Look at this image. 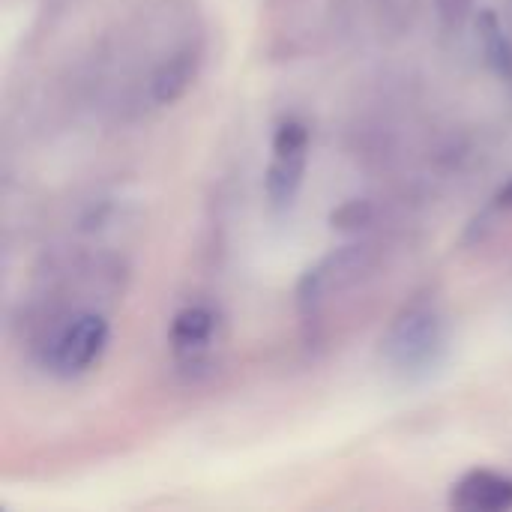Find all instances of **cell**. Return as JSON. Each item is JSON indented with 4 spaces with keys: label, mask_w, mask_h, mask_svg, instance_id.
Here are the masks:
<instances>
[{
    "label": "cell",
    "mask_w": 512,
    "mask_h": 512,
    "mask_svg": "<svg viewBox=\"0 0 512 512\" xmlns=\"http://www.w3.org/2000/svg\"><path fill=\"white\" fill-rule=\"evenodd\" d=\"M369 267V246H345L333 255H327L318 267H312L300 282V303L318 306L333 291H342L345 285L357 282L363 270Z\"/></svg>",
    "instance_id": "277c9868"
},
{
    "label": "cell",
    "mask_w": 512,
    "mask_h": 512,
    "mask_svg": "<svg viewBox=\"0 0 512 512\" xmlns=\"http://www.w3.org/2000/svg\"><path fill=\"white\" fill-rule=\"evenodd\" d=\"M495 204H498L501 210H512V180L501 186V192L495 195Z\"/></svg>",
    "instance_id": "30bf717a"
},
{
    "label": "cell",
    "mask_w": 512,
    "mask_h": 512,
    "mask_svg": "<svg viewBox=\"0 0 512 512\" xmlns=\"http://www.w3.org/2000/svg\"><path fill=\"white\" fill-rule=\"evenodd\" d=\"M450 507L462 512H510L512 510V477L498 471H471L465 474L453 492Z\"/></svg>",
    "instance_id": "8992f818"
},
{
    "label": "cell",
    "mask_w": 512,
    "mask_h": 512,
    "mask_svg": "<svg viewBox=\"0 0 512 512\" xmlns=\"http://www.w3.org/2000/svg\"><path fill=\"white\" fill-rule=\"evenodd\" d=\"M369 219H372L369 201H348V204H342V207L330 216V222H333L336 228H342V231H348V228H363Z\"/></svg>",
    "instance_id": "9c48e42d"
},
{
    "label": "cell",
    "mask_w": 512,
    "mask_h": 512,
    "mask_svg": "<svg viewBox=\"0 0 512 512\" xmlns=\"http://www.w3.org/2000/svg\"><path fill=\"white\" fill-rule=\"evenodd\" d=\"M477 27H480V42H483V54H486L489 66L498 72L501 81L512 84V42L507 39L498 15L495 12H483Z\"/></svg>",
    "instance_id": "ba28073f"
},
{
    "label": "cell",
    "mask_w": 512,
    "mask_h": 512,
    "mask_svg": "<svg viewBox=\"0 0 512 512\" xmlns=\"http://www.w3.org/2000/svg\"><path fill=\"white\" fill-rule=\"evenodd\" d=\"M309 162V129L300 120H282L273 135V159L264 177L267 198L273 207L285 210L294 204Z\"/></svg>",
    "instance_id": "3957f363"
},
{
    "label": "cell",
    "mask_w": 512,
    "mask_h": 512,
    "mask_svg": "<svg viewBox=\"0 0 512 512\" xmlns=\"http://www.w3.org/2000/svg\"><path fill=\"white\" fill-rule=\"evenodd\" d=\"M381 345L393 372L405 378L429 375L447 351V324L435 306L414 303L390 324Z\"/></svg>",
    "instance_id": "6da1fadb"
},
{
    "label": "cell",
    "mask_w": 512,
    "mask_h": 512,
    "mask_svg": "<svg viewBox=\"0 0 512 512\" xmlns=\"http://www.w3.org/2000/svg\"><path fill=\"white\" fill-rule=\"evenodd\" d=\"M198 63H201V57H198L195 48H183V51L171 54V57L156 69V75H153V81H150L153 99H156L159 105L177 102V99L192 87V81H195V75H198Z\"/></svg>",
    "instance_id": "52a82bcc"
},
{
    "label": "cell",
    "mask_w": 512,
    "mask_h": 512,
    "mask_svg": "<svg viewBox=\"0 0 512 512\" xmlns=\"http://www.w3.org/2000/svg\"><path fill=\"white\" fill-rule=\"evenodd\" d=\"M219 333V315L210 306H186L174 315L168 342L180 363H201L204 354L213 348Z\"/></svg>",
    "instance_id": "5b68a950"
},
{
    "label": "cell",
    "mask_w": 512,
    "mask_h": 512,
    "mask_svg": "<svg viewBox=\"0 0 512 512\" xmlns=\"http://www.w3.org/2000/svg\"><path fill=\"white\" fill-rule=\"evenodd\" d=\"M105 348H108V321L96 312H78L51 339L45 363L60 378H78L102 360Z\"/></svg>",
    "instance_id": "7a4b0ae2"
}]
</instances>
